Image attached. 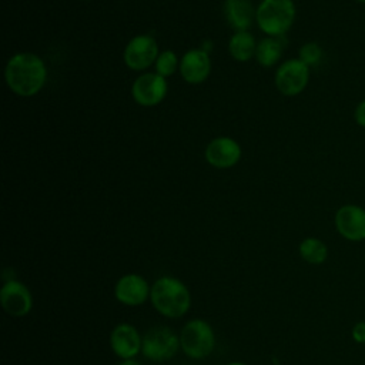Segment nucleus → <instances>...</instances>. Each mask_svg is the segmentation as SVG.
Instances as JSON below:
<instances>
[{"instance_id":"nucleus-12","label":"nucleus","mask_w":365,"mask_h":365,"mask_svg":"<svg viewBox=\"0 0 365 365\" xmlns=\"http://www.w3.org/2000/svg\"><path fill=\"white\" fill-rule=\"evenodd\" d=\"M108 344L111 351L120 359H130L135 358L141 352L143 336L134 325L121 322L111 329Z\"/></svg>"},{"instance_id":"nucleus-4","label":"nucleus","mask_w":365,"mask_h":365,"mask_svg":"<svg viewBox=\"0 0 365 365\" xmlns=\"http://www.w3.org/2000/svg\"><path fill=\"white\" fill-rule=\"evenodd\" d=\"M178 336L181 351L191 359H204L215 348V332L210 322L202 318L187 321Z\"/></svg>"},{"instance_id":"nucleus-3","label":"nucleus","mask_w":365,"mask_h":365,"mask_svg":"<svg viewBox=\"0 0 365 365\" xmlns=\"http://www.w3.org/2000/svg\"><path fill=\"white\" fill-rule=\"evenodd\" d=\"M297 16L294 0H261L257 6L255 21L271 37H281L292 27Z\"/></svg>"},{"instance_id":"nucleus-20","label":"nucleus","mask_w":365,"mask_h":365,"mask_svg":"<svg viewBox=\"0 0 365 365\" xmlns=\"http://www.w3.org/2000/svg\"><path fill=\"white\" fill-rule=\"evenodd\" d=\"M324 57V50L322 47L315 43V41H308V43H304L301 47H299V51H298V58L307 64L309 68L311 67H315L321 63Z\"/></svg>"},{"instance_id":"nucleus-18","label":"nucleus","mask_w":365,"mask_h":365,"mask_svg":"<svg viewBox=\"0 0 365 365\" xmlns=\"http://www.w3.org/2000/svg\"><path fill=\"white\" fill-rule=\"evenodd\" d=\"M299 257L309 265H321L328 258L327 244L317 237H307L298 245Z\"/></svg>"},{"instance_id":"nucleus-10","label":"nucleus","mask_w":365,"mask_h":365,"mask_svg":"<svg viewBox=\"0 0 365 365\" xmlns=\"http://www.w3.org/2000/svg\"><path fill=\"white\" fill-rule=\"evenodd\" d=\"M336 232L351 242L365 240V208L356 204L341 205L334 217Z\"/></svg>"},{"instance_id":"nucleus-14","label":"nucleus","mask_w":365,"mask_h":365,"mask_svg":"<svg viewBox=\"0 0 365 365\" xmlns=\"http://www.w3.org/2000/svg\"><path fill=\"white\" fill-rule=\"evenodd\" d=\"M180 74L188 84H200L205 81L211 71V58L208 51L202 48H191L184 53L180 60Z\"/></svg>"},{"instance_id":"nucleus-15","label":"nucleus","mask_w":365,"mask_h":365,"mask_svg":"<svg viewBox=\"0 0 365 365\" xmlns=\"http://www.w3.org/2000/svg\"><path fill=\"white\" fill-rule=\"evenodd\" d=\"M257 9L250 0H225L224 17L234 31H248L255 20Z\"/></svg>"},{"instance_id":"nucleus-22","label":"nucleus","mask_w":365,"mask_h":365,"mask_svg":"<svg viewBox=\"0 0 365 365\" xmlns=\"http://www.w3.org/2000/svg\"><path fill=\"white\" fill-rule=\"evenodd\" d=\"M354 120L359 127L365 128V98L356 104L354 110Z\"/></svg>"},{"instance_id":"nucleus-1","label":"nucleus","mask_w":365,"mask_h":365,"mask_svg":"<svg viewBox=\"0 0 365 365\" xmlns=\"http://www.w3.org/2000/svg\"><path fill=\"white\" fill-rule=\"evenodd\" d=\"M7 87L20 97H33L47 81V67L43 58L31 51L16 53L4 67Z\"/></svg>"},{"instance_id":"nucleus-7","label":"nucleus","mask_w":365,"mask_h":365,"mask_svg":"<svg viewBox=\"0 0 365 365\" xmlns=\"http://www.w3.org/2000/svg\"><path fill=\"white\" fill-rule=\"evenodd\" d=\"M158 54L157 40L151 34H138L125 44L123 60L130 70L144 71L150 66H154Z\"/></svg>"},{"instance_id":"nucleus-23","label":"nucleus","mask_w":365,"mask_h":365,"mask_svg":"<svg viewBox=\"0 0 365 365\" xmlns=\"http://www.w3.org/2000/svg\"><path fill=\"white\" fill-rule=\"evenodd\" d=\"M117 365H141L135 358H130V359H121Z\"/></svg>"},{"instance_id":"nucleus-2","label":"nucleus","mask_w":365,"mask_h":365,"mask_svg":"<svg viewBox=\"0 0 365 365\" xmlns=\"http://www.w3.org/2000/svg\"><path fill=\"white\" fill-rule=\"evenodd\" d=\"M150 302L160 315L177 319L188 312L191 307V294L188 287L180 278L163 275L151 284Z\"/></svg>"},{"instance_id":"nucleus-5","label":"nucleus","mask_w":365,"mask_h":365,"mask_svg":"<svg viewBox=\"0 0 365 365\" xmlns=\"http://www.w3.org/2000/svg\"><path fill=\"white\" fill-rule=\"evenodd\" d=\"M181 349L180 336L165 325L150 328L143 335L141 354L153 362H164L174 358Z\"/></svg>"},{"instance_id":"nucleus-16","label":"nucleus","mask_w":365,"mask_h":365,"mask_svg":"<svg viewBox=\"0 0 365 365\" xmlns=\"http://www.w3.org/2000/svg\"><path fill=\"white\" fill-rule=\"evenodd\" d=\"M284 47H285L284 36L281 37L268 36L257 43L255 60L262 67H272L279 61Z\"/></svg>"},{"instance_id":"nucleus-25","label":"nucleus","mask_w":365,"mask_h":365,"mask_svg":"<svg viewBox=\"0 0 365 365\" xmlns=\"http://www.w3.org/2000/svg\"><path fill=\"white\" fill-rule=\"evenodd\" d=\"M355 1H358V3H362V4H365V0H355Z\"/></svg>"},{"instance_id":"nucleus-6","label":"nucleus","mask_w":365,"mask_h":365,"mask_svg":"<svg viewBox=\"0 0 365 365\" xmlns=\"http://www.w3.org/2000/svg\"><path fill=\"white\" fill-rule=\"evenodd\" d=\"M309 81V67L299 58H289L281 63L275 71L274 83L277 90L287 97L298 96Z\"/></svg>"},{"instance_id":"nucleus-17","label":"nucleus","mask_w":365,"mask_h":365,"mask_svg":"<svg viewBox=\"0 0 365 365\" xmlns=\"http://www.w3.org/2000/svg\"><path fill=\"white\" fill-rule=\"evenodd\" d=\"M257 41L250 31H235L228 41V53L237 61L245 63L255 57Z\"/></svg>"},{"instance_id":"nucleus-9","label":"nucleus","mask_w":365,"mask_h":365,"mask_svg":"<svg viewBox=\"0 0 365 365\" xmlns=\"http://www.w3.org/2000/svg\"><path fill=\"white\" fill-rule=\"evenodd\" d=\"M0 304L7 315L23 318L30 314L33 308V295L21 281H4L0 288Z\"/></svg>"},{"instance_id":"nucleus-19","label":"nucleus","mask_w":365,"mask_h":365,"mask_svg":"<svg viewBox=\"0 0 365 365\" xmlns=\"http://www.w3.org/2000/svg\"><path fill=\"white\" fill-rule=\"evenodd\" d=\"M177 68H180V60L177 57V54L173 50H164L160 51L155 63H154V70L157 74H160L161 77L167 78L170 76H173Z\"/></svg>"},{"instance_id":"nucleus-13","label":"nucleus","mask_w":365,"mask_h":365,"mask_svg":"<svg viewBox=\"0 0 365 365\" xmlns=\"http://www.w3.org/2000/svg\"><path fill=\"white\" fill-rule=\"evenodd\" d=\"M205 160L214 168L234 167L241 158V147L231 137H215L205 147Z\"/></svg>"},{"instance_id":"nucleus-24","label":"nucleus","mask_w":365,"mask_h":365,"mask_svg":"<svg viewBox=\"0 0 365 365\" xmlns=\"http://www.w3.org/2000/svg\"><path fill=\"white\" fill-rule=\"evenodd\" d=\"M225 365H247L245 362H240V361H232V362H228Z\"/></svg>"},{"instance_id":"nucleus-8","label":"nucleus","mask_w":365,"mask_h":365,"mask_svg":"<svg viewBox=\"0 0 365 365\" xmlns=\"http://www.w3.org/2000/svg\"><path fill=\"white\" fill-rule=\"evenodd\" d=\"M167 91V78L161 77L155 71L140 74L131 86L133 100L143 107H154L160 104L165 98Z\"/></svg>"},{"instance_id":"nucleus-11","label":"nucleus","mask_w":365,"mask_h":365,"mask_svg":"<svg viewBox=\"0 0 365 365\" xmlns=\"http://www.w3.org/2000/svg\"><path fill=\"white\" fill-rule=\"evenodd\" d=\"M151 285L140 274H124L121 275L114 285V298L127 307L143 305L150 299Z\"/></svg>"},{"instance_id":"nucleus-21","label":"nucleus","mask_w":365,"mask_h":365,"mask_svg":"<svg viewBox=\"0 0 365 365\" xmlns=\"http://www.w3.org/2000/svg\"><path fill=\"white\" fill-rule=\"evenodd\" d=\"M351 338L359 345H365V321H356L351 328Z\"/></svg>"}]
</instances>
